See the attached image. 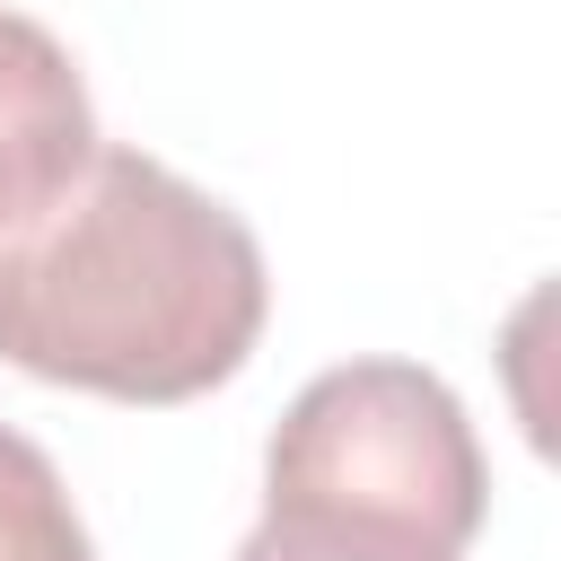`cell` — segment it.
I'll return each instance as SVG.
<instances>
[{"label": "cell", "mask_w": 561, "mask_h": 561, "mask_svg": "<svg viewBox=\"0 0 561 561\" xmlns=\"http://www.w3.org/2000/svg\"><path fill=\"white\" fill-rule=\"evenodd\" d=\"M491 508L482 438L421 359H342L298 386L263 447V517L465 561Z\"/></svg>", "instance_id": "2"}, {"label": "cell", "mask_w": 561, "mask_h": 561, "mask_svg": "<svg viewBox=\"0 0 561 561\" xmlns=\"http://www.w3.org/2000/svg\"><path fill=\"white\" fill-rule=\"evenodd\" d=\"M237 561H421L368 535H333V526H289V517H254V535L237 543Z\"/></svg>", "instance_id": "5"}, {"label": "cell", "mask_w": 561, "mask_h": 561, "mask_svg": "<svg viewBox=\"0 0 561 561\" xmlns=\"http://www.w3.org/2000/svg\"><path fill=\"white\" fill-rule=\"evenodd\" d=\"M263 316L254 228L123 140H96L79 184L0 245V359L44 386L193 403L245 368Z\"/></svg>", "instance_id": "1"}, {"label": "cell", "mask_w": 561, "mask_h": 561, "mask_svg": "<svg viewBox=\"0 0 561 561\" xmlns=\"http://www.w3.org/2000/svg\"><path fill=\"white\" fill-rule=\"evenodd\" d=\"M0 561H96L61 465L0 421Z\"/></svg>", "instance_id": "4"}, {"label": "cell", "mask_w": 561, "mask_h": 561, "mask_svg": "<svg viewBox=\"0 0 561 561\" xmlns=\"http://www.w3.org/2000/svg\"><path fill=\"white\" fill-rule=\"evenodd\" d=\"M88 158H96V105L70 44L44 18L0 9V245L35 228L79 184Z\"/></svg>", "instance_id": "3"}]
</instances>
